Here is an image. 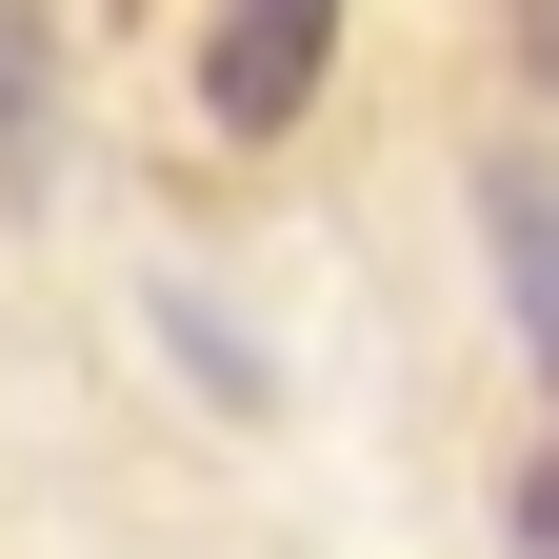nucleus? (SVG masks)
<instances>
[{
	"label": "nucleus",
	"mask_w": 559,
	"mask_h": 559,
	"mask_svg": "<svg viewBox=\"0 0 559 559\" xmlns=\"http://www.w3.org/2000/svg\"><path fill=\"white\" fill-rule=\"evenodd\" d=\"M520 40H539V81H559V0H520Z\"/></svg>",
	"instance_id": "obj_5"
},
{
	"label": "nucleus",
	"mask_w": 559,
	"mask_h": 559,
	"mask_svg": "<svg viewBox=\"0 0 559 559\" xmlns=\"http://www.w3.org/2000/svg\"><path fill=\"white\" fill-rule=\"evenodd\" d=\"M520 559H559V460H539V479H520Z\"/></svg>",
	"instance_id": "obj_4"
},
{
	"label": "nucleus",
	"mask_w": 559,
	"mask_h": 559,
	"mask_svg": "<svg viewBox=\"0 0 559 559\" xmlns=\"http://www.w3.org/2000/svg\"><path fill=\"white\" fill-rule=\"evenodd\" d=\"M479 240H500V300H520V340L559 360V180H539V160H500V180H479Z\"/></svg>",
	"instance_id": "obj_2"
},
{
	"label": "nucleus",
	"mask_w": 559,
	"mask_h": 559,
	"mask_svg": "<svg viewBox=\"0 0 559 559\" xmlns=\"http://www.w3.org/2000/svg\"><path fill=\"white\" fill-rule=\"evenodd\" d=\"M0 160L40 180V21H21V0H0Z\"/></svg>",
	"instance_id": "obj_3"
},
{
	"label": "nucleus",
	"mask_w": 559,
	"mask_h": 559,
	"mask_svg": "<svg viewBox=\"0 0 559 559\" xmlns=\"http://www.w3.org/2000/svg\"><path fill=\"white\" fill-rule=\"evenodd\" d=\"M320 60H340V0H221V40H200V120L221 140H280L320 100Z\"/></svg>",
	"instance_id": "obj_1"
}]
</instances>
